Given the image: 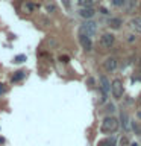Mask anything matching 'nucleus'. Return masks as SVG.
<instances>
[{"label": "nucleus", "mask_w": 141, "mask_h": 146, "mask_svg": "<svg viewBox=\"0 0 141 146\" xmlns=\"http://www.w3.org/2000/svg\"><path fill=\"white\" fill-rule=\"evenodd\" d=\"M100 93H102V99L106 102V99H108V93L111 91V82L108 81V78L106 76H100Z\"/></svg>", "instance_id": "3"}, {"label": "nucleus", "mask_w": 141, "mask_h": 146, "mask_svg": "<svg viewBox=\"0 0 141 146\" xmlns=\"http://www.w3.org/2000/svg\"><path fill=\"white\" fill-rule=\"evenodd\" d=\"M117 66H118V61H117V58H114V56H108L103 61V67H105V70H106V72L117 70Z\"/></svg>", "instance_id": "7"}, {"label": "nucleus", "mask_w": 141, "mask_h": 146, "mask_svg": "<svg viewBox=\"0 0 141 146\" xmlns=\"http://www.w3.org/2000/svg\"><path fill=\"white\" fill-rule=\"evenodd\" d=\"M61 61H62V62H67L68 58H67V56H61Z\"/></svg>", "instance_id": "20"}, {"label": "nucleus", "mask_w": 141, "mask_h": 146, "mask_svg": "<svg viewBox=\"0 0 141 146\" xmlns=\"http://www.w3.org/2000/svg\"><path fill=\"white\" fill-rule=\"evenodd\" d=\"M111 93L115 99H121L123 94H125V87H123L120 79H114L111 82Z\"/></svg>", "instance_id": "2"}, {"label": "nucleus", "mask_w": 141, "mask_h": 146, "mask_svg": "<svg viewBox=\"0 0 141 146\" xmlns=\"http://www.w3.org/2000/svg\"><path fill=\"white\" fill-rule=\"evenodd\" d=\"M129 26H130V29L136 32V34H141V17H135V18H132V20L129 21Z\"/></svg>", "instance_id": "10"}, {"label": "nucleus", "mask_w": 141, "mask_h": 146, "mask_svg": "<svg viewBox=\"0 0 141 146\" xmlns=\"http://www.w3.org/2000/svg\"><path fill=\"white\" fill-rule=\"evenodd\" d=\"M140 11H141V6H140Z\"/></svg>", "instance_id": "23"}, {"label": "nucleus", "mask_w": 141, "mask_h": 146, "mask_svg": "<svg viewBox=\"0 0 141 146\" xmlns=\"http://www.w3.org/2000/svg\"><path fill=\"white\" fill-rule=\"evenodd\" d=\"M114 145H115V141H114V140H105L99 146H114Z\"/></svg>", "instance_id": "15"}, {"label": "nucleus", "mask_w": 141, "mask_h": 146, "mask_svg": "<svg viewBox=\"0 0 141 146\" xmlns=\"http://www.w3.org/2000/svg\"><path fill=\"white\" fill-rule=\"evenodd\" d=\"M62 5H64V8L68 9L70 8V0H62Z\"/></svg>", "instance_id": "19"}, {"label": "nucleus", "mask_w": 141, "mask_h": 146, "mask_svg": "<svg viewBox=\"0 0 141 146\" xmlns=\"http://www.w3.org/2000/svg\"><path fill=\"white\" fill-rule=\"evenodd\" d=\"M77 3L80 8H93L94 0H77Z\"/></svg>", "instance_id": "14"}, {"label": "nucleus", "mask_w": 141, "mask_h": 146, "mask_svg": "<svg viewBox=\"0 0 141 146\" xmlns=\"http://www.w3.org/2000/svg\"><path fill=\"white\" fill-rule=\"evenodd\" d=\"M94 14H96L94 8H80V9H79V15H80L82 18H85V20L93 18Z\"/></svg>", "instance_id": "9"}, {"label": "nucleus", "mask_w": 141, "mask_h": 146, "mask_svg": "<svg viewBox=\"0 0 141 146\" xmlns=\"http://www.w3.org/2000/svg\"><path fill=\"white\" fill-rule=\"evenodd\" d=\"M2 91H3V90H2V87H0V93H2Z\"/></svg>", "instance_id": "22"}, {"label": "nucleus", "mask_w": 141, "mask_h": 146, "mask_svg": "<svg viewBox=\"0 0 141 146\" xmlns=\"http://www.w3.org/2000/svg\"><path fill=\"white\" fill-rule=\"evenodd\" d=\"M118 120H120V126H121V129L125 131V132H129L130 131V119L129 116L126 114V111H120V117H118Z\"/></svg>", "instance_id": "5"}, {"label": "nucleus", "mask_w": 141, "mask_h": 146, "mask_svg": "<svg viewBox=\"0 0 141 146\" xmlns=\"http://www.w3.org/2000/svg\"><path fill=\"white\" fill-rule=\"evenodd\" d=\"M126 3V0H112V5L114 6H123Z\"/></svg>", "instance_id": "16"}, {"label": "nucleus", "mask_w": 141, "mask_h": 146, "mask_svg": "<svg viewBox=\"0 0 141 146\" xmlns=\"http://www.w3.org/2000/svg\"><path fill=\"white\" fill-rule=\"evenodd\" d=\"M79 43L82 46V49L85 50V52H91V49H93V41L88 35L85 34H79Z\"/></svg>", "instance_id": "6"}, {"label": "nucleus", "mask_w": 141, "mask_h": 146, "mask_svg": "<svg viewBox=\"0 0 141 146\" xmlns=\"http://www.w3.org/2000/svg\"><path fill=\"white\" fill-rule=\"evenodd\" d=\"M138 68L141 70V56H140V59H138Z\"/></svg>", "instance_id": "21"}, {"label": "nucleus", "mask_w": 141, "mask_h": 146, "mask_svg": "<svg viewBox=\"0 0 141 146\" xmlns=\"http://www.w3.org/2000/svg\"><path fill=\"white\" fill-rule=\"evenodd\" d=\"M120 128V120L115 116H105L100 125V132L103 134H114Z\"/></svg>", "instance_id": "1"}, {"label": "nucleus", "mask_w": 141, "mask_h": 146, "mask_svg": "<svg viewBox=\"0 0 141 146\" xmlns=\"http://www.w3.org/2000/svg\"><path fill=\"white\" fill-rule=\"evenodd\" d=\"M130 129L134 131L136 135H141V126H140V122L132 120V122H130Z\"/></svg>", "instance_id": "13"}, {"label": "nucleus", "mask_w": 141, "mask_h": 146, "mask_svg": "<svg viewBox=\"0 0 141 146\" xmlns=\"http://www.w3.org/2000/svg\"><path fill=\"white\" fill-rule=\"evenodd\" d=\"M103 111L106 113V116H114V113L117 111V108H115V105H114V104L108 102V104H105V107H103Z\"/></svg>", "instance_id": "11"}, {"label": "nucleus", "mask_w": 141, "mask_h": 146, "mask_svg": "<svg viewBox=\"0 0 141 146\" xmlns=\"http://www.w3.org/2000/svg\"><path fill=\"white\" fill-rule=\"evenodd\" d=\"M114 43H115V36L112 34H103L100 36V44H102L103 47H112Z\"/></svg>", "instance_id": "8"}, {"label": "nucleus", "mask_w": 141, "mask_h": 146, "mask_svg": "<svg viewBox=\"0 0 141 146\" xmlns=\"http://www.w3.org/2000/svg\"><path fill=\"white\" fill-rule=\"evenodd\" d=\"M21 78H23V72H17V75H14L12 81L15 82V81H18V79H21Z\"/></svg>", "instance_id": "17"}, {"label": "nucleus", "mask_w": 141, "mask_h": 146, "mask_svg": "<svg viewBox=\"0 0 141 146\" xmlns=\"http://www.w3.org/2000/svg\"><path fill=\"white\" fill-rule=\"evenodd\" d=\"M96 32H97V25H96L94 21H90V20H86L85 23H82V26H80V34H85V35H94Z\"/></svg>", "instance_id": "4"}, {"label": "nucleus", "mask_w": 141, "mask_h": 146, "mask_svg": "<svg viewBox=\"0 0 141 146\" xmlns=\"http://www.w3.org/2000/svg\"><path fill=\"white\" fill-rule=\"evenodd\" d=\"M121 18H111V20H109V26H111L112 27V29H120V27H121Z\"/></svg>", "instance_id": "12"}, {"label": "nucleus", "mask_w": 141, "mask_h": 146, "mask_svg": "<svg viewBox=\"0 0 141 146\" xmlns=\"http://www.w3.org/2000/svg\"><path fill=\"white\" fill-rule=\"evenodd\" d=\"M24 59H26V56H24V55H21V56H17L15 58V62H23Z\"/></svg>", "instance_id": "18"}]
</instances>
